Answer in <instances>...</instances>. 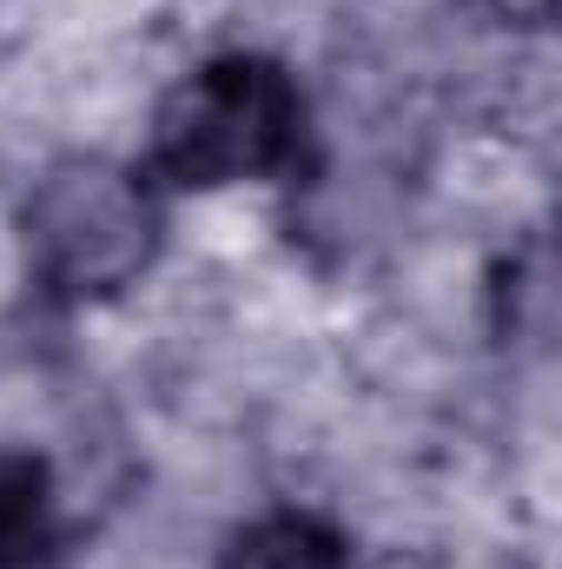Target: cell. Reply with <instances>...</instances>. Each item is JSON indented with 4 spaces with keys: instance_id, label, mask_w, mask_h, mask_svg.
<instances>
[{
    "instance_id": "7a4b0ae2",
    "label": "cell",
    "mask_w": 562,
    "mask_h": 569,
    "mask_svg": "<svg viewBox=\"0 0 562 569\" xmlns=\"http://www.w3.org/2000/svg\"><path fill=\"white\" fill-rule=\"evenodd\" d=\"M20 226H27L33 272L67 298H107V291L133 284L159 246L152 192L127 166H107V159L53 166L33 186Z\"/></svg>"
},
{
    "instance_id": "6da1fadb",
    "label": "cell",
    "mask_w": 562,
    "mask_h": 569,
    "mask_svg": "<svg viewBox=\"0 0 562 569\" xmlns=\"http://www.w3.org/2000/svg\"><path fill=\"white\" fill-rule=\"evenodd\" d=\"M304 100L272 60L232 53L179 80L152 120V166L172 186H239L265 179L298 152Z\"/></svg>"
},
{
    "instance_id": "3957f363",
    "label": "cell",
    "mask_w": 562,
    "mask_h": 569,
    "mask_svg": "<svg viewBox=\"0 0 562 569\" xmlns=\"http://www.w3.org/2000/svg\"><path fill=\"white\" fill-rule=\"evenodd\" d=\"M53 537V490H47V463L0 450V569L40 563Z\"/></svg>"
}]
</instances>
